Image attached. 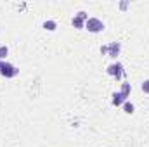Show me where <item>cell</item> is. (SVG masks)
Masks as SVG:
<instances>
[{"instance_id": "1", "label": "cell", "mask_w": 149, "mask_h": 147, "mask_svg": "<svg viewBox=\"0 0 149 147\" xmlns=\"http://www.w3.org/2000/svg\"><path fill=\"white\" fill-rule=\"evenodd\" d=\"M104 28L106 26L99 17H88L85 21V30H88L90 33H101V31H104Z\"/></svg>"}, {"instance_id": "2", "label": "cell", "mask_w": 149, "mask_h": 147, "mask_svg": "<svg viewBox=\"0 0 149 147\" xmlns=\"http://www.w3.org/2000/svg\"><path fill=\"white\" fill-rule=\"evenodd\" d=\"M0 74L3 76V78H14V76H17L19 74V69L14 66V64H10V62H7V61H2V66H0Z\"/></svg>"}, {"instance_id": "3", "label": "cell", "mask_w": 149, "mask_h": 147, "mask_svg": "<svg viewBox=\"0 0 149 147\" xmlns=\"http://www.w3.org/2000/svg\"><path fill=\"white\" fill-rule=\"evenodd\" d=\"M106 73L109 74V76H114L116 80H121V76L125 74V71H123L121 62H113V64H109V66L106 68Z\"/></svg>"}, {"instance_id": "4", "label": "cell", "mask_w": 149, "mask_h": 147, "mask_svg": "<svg viewBox=\"0 0 149 147\" xmlns=\"http://www.w3.org/2000/svg\"><path fill=\"white\" fill-rule=\"evenodd\" d=\"M120 50H121V43L120 42H111L108 45V55L113 57V59H116L120 55Z\"/></svg>"}, {"instance_id": "5", "label": "cell", "mask_w": 149, "mask_h": 147, "mask_svg": "<svg viewBox=\"0 0 149 147\" xmlns=\"http://www.w3.org/2000/svg\"><path fill=\"white\" fill-rule=\"evenodd\" d=\"M125 101H127V99H125L120 92H114V94H113V99H111L113 106H116V107H118V106H123V104H125Z\"/></svg>"}, {"instance_id": "6", "label": "cell", "mask_w": 149, "mask_h": 147, "mask_svg": "<svg viewBox=\"0 0 149 147\" xmlns=\"http://www.w3.org/2000/svg\"><path fill=\"white\" fill-rule=\"evenodd\" d=\"M130 92H132V85H130V83H127V81H125V83H121L120 94H121L125 99H128V97H130Z\"/></svg>"}, {"instance_id": "7", "label": "cell", "mask_w": 149, "mask_h": 147, "mask_svg": "<svg viewBox=\"0 0 149 147\" xmlns=\"http://www.w3.org/2000/svg\"><path fill=\"white\" fill-rule=\"evenodd\" d=\"M71 24H73L76 30H85V21L81 17H78V16H74L73 19H71Z\"/></svg>"}, {"instance_id": "8", "label": "cell", "mask_w": 149, "mask_h": 147, "mask_svg": "<svg viewBox=\"0 0 149 147\" xmlns=\"http://www.w3.org/2000/svg\"><path fill=\"white\" fill-rule=\"evenodd\" d=\"M43 30H47V31H56V28H57V23L56 21H52V19H47V21H43Z\"/></svg>"}, {"instance_id": "9", "label": "cell", "mask_w": 149, "mask_h": 147, "mask_svg": "<svg viewBox=\"0 0 149 147\" xmlns=\"http://www.w3.org/2000/svg\"><path fill=\"white\" fill-rule=\"evenodd\" d=\"M123 111H125V114H134V112H135V106H134L132 102L125 101V104H123Z\"/></svg>"}, {"instance_id": "10", "label": "cell", "mask_w": 149, "mask_h": 147, "mask_svg": "<svg viewBox=\"0 0 149 147\" xmlns=\"http://www.w3.org/2000/svg\"><path fill=\"white\" fill-rule=\"evenodd\" d=\"M9 55V47L7 45H0V61H3Z\"/></svg>"}, {"instance_id": "11", "label": "cell", "mask_w": 149, "mask_h": 147, "mask_svg": "<svg viewBox=\"0 0 149 147\" xmlns=\"http://www.w3.org/2000/svg\"><path fill=\"white\" fill-rule=\"evenodd\" d=\"M141 90H142L144 94H149V80H144V81H142V85H141Z\"/></svg>"}, {"instance_id": "12", "label": "cell", "mask_w": 149, "mask_h": 147, "mask_svg": "<svg viewBox=\"0 0 149 147\" xmlns=\"http://www.w3.org/2000/svg\"><path fill=\"white\" fill-rule=\"evenodd\" d=\"M76 16H78V17H81L83 21H87V19H88V16H87V12H85V10H80Z\"/></svg>"}, {"instance_id": "13", "label": "cell", "mask_w": 149, "mask_h": 147, "mask_svg": "<svg viewBox=\"0 0 149 147\" xmlns=\"http://www.w3.org/2000/svg\"><path fill=\"white\" fill-rule=\"evenodd\" d=\"M127 7H128V2H120V9L121 10H125Z\"/></svg>"}, {"instance_id": "14", "label": "cell", "mask_w": 149, "mask_h": 147, "mask_svg": "<svg viewBox=\"0 0 149 147\" xmlns=\"http://www.w3.org/2000/svg\"><path fill=\"white\" fill-rule=\"evenodd\" d=\"M101 54L108 55V45H102V47H101Z\"/></svg>"}, {"instance_id": "15", "label": "cell", "mask_w": 149, "mask_h": 147, "mask_svg": "<svg viewBox=\"0 0 149 147\" xmlns=\"http://www.w3.org/2000/svg\"><path fill=\"white\" fill-rule=\"evenodd\" d=\"M0 66H2V61H0Z\"/></svg>"}]
</instances>
